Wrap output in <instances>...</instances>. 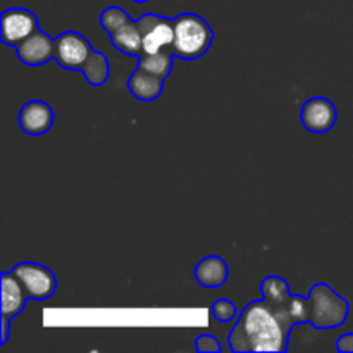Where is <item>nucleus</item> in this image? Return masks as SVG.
<instances>
[{
    "instance_id": "obj_1",
    "label": "nucleus",
    "mask_w": 353,
    "mask_h": 353,
    "mask_svg": "<svg viewBox=\"0 0 353 353\" xmlns=\"http://www.w3.org/2000/svg\"><path fill=\"white\" fill-rule=\"evenodd\" d=\"M292 327L265 300L252 302L230 333V348L233 352H285Z\"/></svg>"
},
{
    "instance_id": "obj_12",
    "label": "nucleus",
    "mask_w": 353,
    "mask_h": 353,
    "mask_svg": "<svg viewBox=\"0 0 353 353\" xmlns=\"http://www.w3.org/2000/svg\"><path fill=\"white\" fill-rule=\"evenodd\" d=\"M261 292L265 302H268L283 319L288 321L292 326H295V324L292 323V319H290L288 312H286L290 296H292L288 292V283L283 278H279V276H269V278H265L264 281H262Z\"/></svg>"
},
{
    "instance_id": "obj_2",
    "label": "nucleus",
    "mask_w": 353,
    "mask_h": 353,
    "mask_svg": "<svg viewBox=\"0 0 353 353\" xmlns=\"http://www.w3.org/2000/svg\"><path fill=\"white\" fill-rule=\"evenodd\" d=\"M174 40L171 52L179 59L193 61L205 54L214 41V31L203 17L196 14H181L172 19Z\"/></svg>"
},
{
    "instance_id": "obj_10",
    "label": "nucleus",
    "mask_w": 353,
    "mask_h": 353,
    "mask_svg": "<svg viewBox=\"0 0 353 353\" xmlns=\"http://www.w3.org/2000/svg\"><path fill=\"white\" fill-rule=\"evenodd\" d=\"M54 123V110L43 100H31L24 103L19 112L21 130L31 137L45 134Z\"/></svg>"
},
{
    "instance_id": "obj_17",
    "label": "nucleus",
    "mask_w": 353,
    "mask_h": 353,
    "mask_svg": "<svg viewBox=\"0 0 353 353\" xmlns=\"http://www.w3.org/2000/svg\"><path fill=\"white\" fill-rule=\"evenodd\" d=\"M83 74H85L86 81L93 86H100L107 81L109 78V61L102 52L93 50L90 54L88 61L85 62L83 68Z\"/></svg>"
},
{
    "instance_id": "obj_16",
    "label": "nucleus",
    "mask_w": 353,
    "mask_h": 353,
    "mask_svg": "<svg viewBox=\"0 0 353 353\" xmlns=\"http://www.w3.org/2000/svg\"><path fill=\"white\" fill-rule=\"evenodd\" d=\"M172 55L174 54L171 50H161L154 52V54H145L143 52L138 57V68L165 79L172 71Z\"/></svg>"
},
{
    "instance_id": "obj_8",
    "label": "nucleus",
    "mask_w": 353,
    "mask_h": 353,
    "mask_svg": "<svg viewBox=\"0 0 353 353\" xmlns=\"http://www.w3.org/2000/svg\"><path fill=\"white\" fill-rule=\"evenodd\" d=\"M336 107L330 99L314 97L307 100L300 112V121L303 126L316 134H324L336 124Z\"/></svg>"
},
{
    "instance_id": "obj_22",
    "label": "nucleus",
    "mask_w": 353,
    "mask_h": 353,
    "mask_svg": "<svg viewBox=\"0 0 353 353\" xmlns=\"http://www.w3.org/2000/svg\"><path fill=\"white\" fill-rule=\"evenodd\" d=\"M336 348L338 352H353V333H347L338 338Z\"/></svg>"
},
{
    "instance_id": "obj_19",
    "label": "nucleus",
    "mask_w": 353,
    "mask_h": 353,
    "mask_svg": "<svg viewBox=\"0 0 353 353\" xmlns=\"http://www.w3.org/2000/svg\"><path fill=\"white\" fill-rule=\"evenodd\" d=\"M286 312H288L293 324L309 323V300L299 295H292L288 307H286Z\"/></svg>"
},
{
    "instance_id": "obj_23",
    "label": "nucleus",
    "mask_w": 353,
    "mask_h": 353,
    "mask_svg": "<svg viewBox=\"0 0 353 353\" xmlns=\"http://www.w3.org/2000/svg\"><path fill=\"white\" fill-rule=\"evenodd\" d=\"M9 321L7 317H2V345L9 340Z\"/></svg>"
},
{
    "instance_id": "obj_4",
    "label": "nucleus",
    "mask_w": 353,
    "mask_h": 353,
    "mask_svg": "<svg viewBox=\"0 0 353 353\" xmlns=\"http://www.w3.org/2000/svg\"><path fill=\"white\" fill-rule=\"evenodd\" d=\"M10 272L19 279L30 300L43 302V300L50 299L57 288V279H55L54 272L37 262H21V264L14 265Z\"/></svg>"
},
{
    "instance_id": "obj_7",
    "label": "nucleus",
    "mask_w": 353,
    "mask_h": 353,
    "mask_svg": "<svg viewBox=\"0 0 353 353\" xmlns=\"http://www.w3.org/2000/svg\"><path fill=\"white\" fill-rule=\"evenodd\" d=\"M38 30V17L31 10L14 7L2 12L0 38L6 45L17 47L23 40Z\"/></svg>"
},
{
    "instance_id": "obj_3",
    "label": "nucleus",
    "mask_w": 353,
    "mask_h": 353,
    "mask_svg": "<svg viewBox=\"0 0 353 353\" xmlns=\"http://www.w3.org/2000/svg\"><path fill=\"white\" fill-rule=\"evenodd\" d=\"M309 323L316 330H334L347 321L350 307L331 286L317 283L312 286L309 296Z\"/></svg>"
},
{
    "instance_id": "obj_5",
    "label": "nucleus",
    "mask_w": 353,
    "mask_h": 353,
    "mask_svg": "<svg viewBox=\"0 0 353 353\" xmlns=\"http://www.w3.org/2000/svg\"><path fill=\"white\" fill-rule=\"evenodd\" d=\"M143 38V52L154 54L161 50H171L174 40V23L157 14H143L137 21ZM141 52V54H143Z\"/></svg>"
},
{
    "instance_id": "obj_20",
    "label": "nucleus",
    "mask_w": 353,
    "mask_h": 353,
    "mask_svg": "<svg viewBox=\"0 0 353 353\" xmlns=\"http://www.w3.org/2000/svg\"><path fill=\"white\" fill-rule=\"evenodd\" d=\"M212 316L219 323H230L236 316V305L230 302V300H217L212 305Z\"/></svg>"
},
{
    "instance_id": "obj_9",
    "label": "nucleus",
    "mask_w": 353,
    "mask_h": 353,
    "mask_svg": "<svg viewBox=\"0 0 353 353\" xmlns=\"http://www.w3.org/2000/svg\"><path fill=\"white\" fill-rule=\"evenodd\" d=\"M16 54L26 65L47 64L55 55V40H52L45 31L37 30L17 45Z\"/></svg>"
},
{
    "instance_id": "obj_14",
    "label": "nucleus",
    "mask_w": 353,
    "mask_h": 353,
    "mask_svg": "<svg viewBox=\"0 0 353 353\" xmlns=\"http://www.w3.org/2000/svg\"><path fill=\"white\" fill-rule=\"evenodd\" d=\"M162 86H164V78L152 74V72L143 71V69L137 68V71L130 76L128 79V88L137 97L138 100L143 102H152L157 99L162 93Z\"/></svg>"
},
{
    "instance_id": "obj_24",
    "label": "nucleus",
    "mask_w": 353,
    "mask_h": 353,
    "mask_svg": "<svg viewBox=\"0 0 353 353\" xmlns=\"http://www.w3.org/2000/svg\"><path fill=\"white\" fill-rule=\"evenodd\" d=\"M133 2H138V3H143V2H147V0H133Z\"/></svg>"
},
{
    "instance_id": "obj_21",
    "label": "nucleus",
    "mask_w": 353,
    "mask_h": 353,
    "mask_svg": "<svg viewBox=\"0 0 353 353\" xmlns=\"http://www.w3.org/2000/svg\"><path fill=\"white\" fill-rule=\"evenodd\" d=\"M195 347H196V350L202 352V353L221 352V343L212 336V334H202V336L196 338Z\"/></svg>"
},
{
    "instance_id": "obj_11",
    "label": "nucleus",
    "mask_w": 353,
    "mask_h": 353,
    "mask_svg": "<svg viewBox=\"0 0 353 353\" xmlns=\"http://www.w3.org/2000/svg\"><path fill=\"white\" fill-rule=\"evenodd\" d=\"M28 295L12 272L2 274V317L12 319L23 310Z\"/></svg>"
},
{
    "instance_id": "obj_13",
    "label": "nucleus",
    "mask_w": 353,
    "mask_h": 353,
    "mask_svg": "<svg viewBox=\"0 0 353 353\" xmlns=\"http://www.w3.org/2000/svg\"><path fill=\"white\" fill-rule=\"evenodd\" d=\"M228 274L226 262L217 255L202 259L195 268V279L203 288H219L228 281Z\"/></svg>"
},
{
    "instance_id": "obj_15",
    "label": "nucleus",
    "mask_w": 353,
    "mask_h": 353,
    "mask_svg": "<svg viewBox=\"0 0 353 353\" xmlns=\"http://www.w3.org/2000/svg\"><path fill=\"white\" fill-rule=\"evenodd\" d=\"M110 41L117 50L126 55L140 57L143 52V38H141V31L137 21H130V23L123 24L119 30L110 33Z\"/></svg>"
},
{
    "instance_id": "obj_6",
    "label": "nucleus",
    "mask_w": 353,
    "mask_h": 353,
    "mask_svg": "<svg viewBox=\"0 0 353 353\" xmlns=\"http://www.w3.org/2000/svg\"><path fill=\"white\" fill-rule=\"evenodd\" d=\"M93 52L92 45L83 34L76 31H64L55 38V61L59 65L72 71H83L85 62Z\"/></svg>"
},
{
    "instance_id": "obj_18",
    "label": "nucleus",
    "mask_w": 353,
    "mask_h": 353,
    "mask_svg": "<svg viewBox=\"0 0 353 353\" xmlns=\"http://www.w3.org/2000/svg\"><path fill=\"white\" fill-rule=\"evenodd\" d=\"M130 16H128L126 12H124L121 7H107L105 10L102 12V16H100V24H102L103 30L107 31V33H114L116 30H119L123 24L130 23Z\"/></svg>"
}]
</instances>
